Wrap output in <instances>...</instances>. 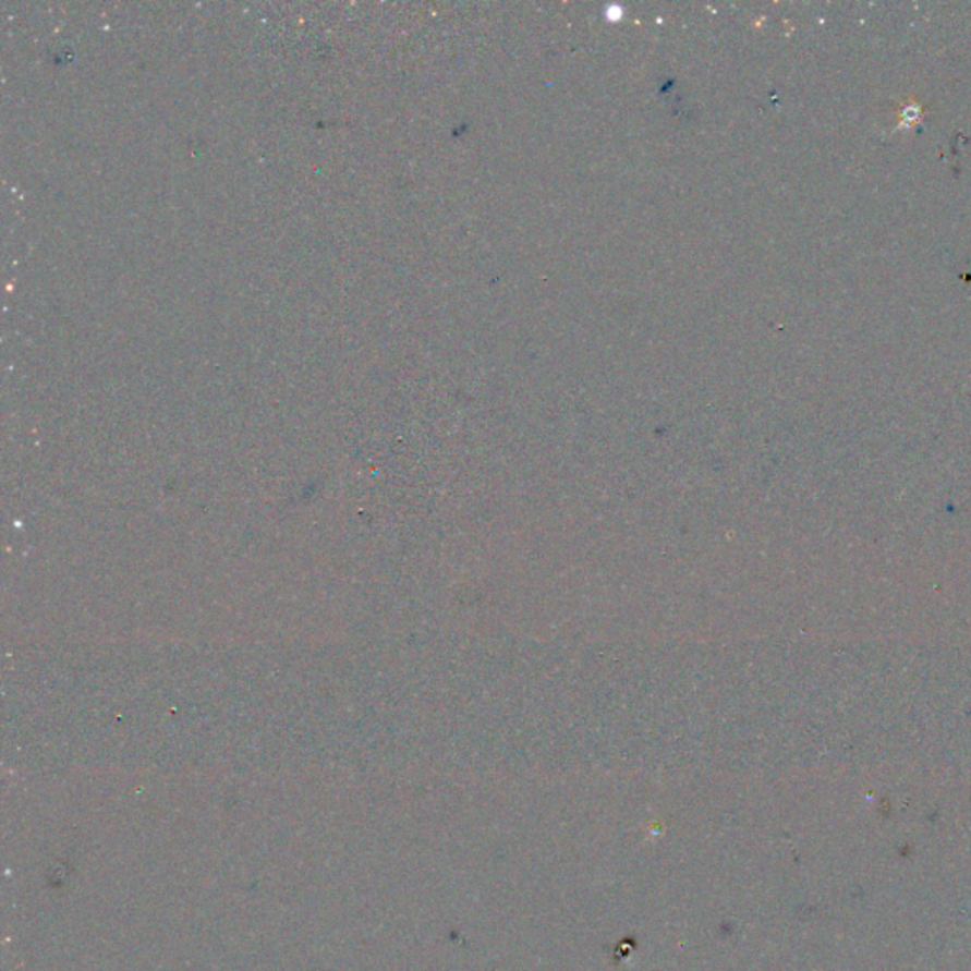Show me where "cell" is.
<instances>
[{
	"mask_svg": "<svg viewBox=\"0 0 971 971\" xmlns=\"http://www.w3.org/2000/svg\"><path fill=\"white\" fill-rule=\"evenodd\" d=\"M921 105L909 102V105H906V107L901 109V122H903V124H909V122L913 124L914 120H919V117H921Z\"/></svg>",
	"mask_w": 971,
	"mask_h": 971,
	"instance_id": "cell-1",
	"label": "cell"
}]
</instances>
